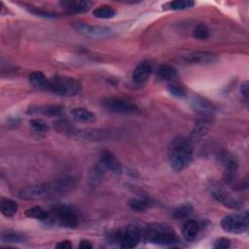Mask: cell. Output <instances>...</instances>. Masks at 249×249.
I'll list each match as a JSON object with an SVG mask.
<instances>
[{"instance_id":"cell-1","label":"cell","mask_w":249,"mask_h":249,"mask_svg":"<svg viewBox=\"0 0 249 249\" xmlns=\"http://www.w3.org/2000/svg\"><path fill=\"white\" fill-rule=\"evenodd\" d=\"M168 160L173 170L180 172L193 160V147L190 139L184 136L174 138L168 147Z\"/></svg>"},{"instance_id":"cell-2","label":"cell","mask_w":249,"mask_h":249,"mask_svg":"<svg viewBox=\"0 0 249 249\" xmlns=\"http://www.w3.org/2000/svg\"><path fill=\"white\" fill-rule=\"evenodd\" d=\"M143 237L154 244L162 246H173L178 242L175 231L165 224H150L143 231Z\"/></svg>"},{"instance_id":"cell-3","label":"cell","mask_w":249,"mask_h":249,"mask_svg":"<svg viewBox=\"0 0 249 249\" xmlns=\"http://www.w3.org/2000/svg\"><path fill=\"white\" fill-rule=\"evenodd\" d=\"M82 89V84L79 80L68 76H54L49 79L48 91L53 94L71 97L77 95Z\"/></svg>"},{"instance_id":"cell-4","label":"cell","mask_w":249,"mask_h":249,"mask_svg":"<svg viewBox=\"0 0 249 249\" xmlns=\"http://www.w3.org/2000/svg\"><path fill=\"white\" fill-rule=\"evenodd\" d=\"M47 221L60 227L74 228L79 222V217L76 209L72 206L67 204H55L52 207Z\"/></svg>"},{"instance_id":"cell-5","label":"cell","mask_w":249,"mask_h":249,"mask_svg":"<svg viewBox=\"0 0 249 249\" xmlns=\"http://www.w3.org/2000/svg\"><path fill=\"white\" fill-rule=\"evenodd\" d=\"M143 237V230L137 226H127L123 230H119L110 235L112 241H119L120 246L124 249H131L137 246Z\"/></svg>"},{"instance_id":"cell-6","label":"cell","mask_w":249,"mask_h":249,"mask_svg":"<svg viewBox=\"0 0 249 249\" xmlns=\"http://www.w3.org/2000/svg\"><path fill=\"white\" fill-rule=\"evenodd\" d=\"M249 226L248 211L244 210L238 213H231L221 220V228L230 233L239 234L247 231Z\"/></svg>"},{"instance_id":"cell-7","label":"cell","mask_w":249,"mask_h":249,"mask_svg":"<svg viewBox=\"0 0 249 249\" xmlns=\"http://www.w3.org/2000/svg\"><path fill=\"white\" fill-rule=\"evenodd\" d=\"M211 196L221 204L232 209H240L243 206V201L236 196H233L224 185L218 182H213L210 185Z\"/></svg>"},{"instance_id":"cell-8","label":"cell","mask_w":249,"mask_h":249,"mask_svg":"<svg viewBox=\"0 0 249 249\" xmlns=\"http://www.w3.org/2000/svg\"><path fill=\"white\" fill-rule=\"evenodd\" d=\"M72 27L82 35L92 39L110 38L115 35L114 30L110 27L102 25H93L87 22H73Z\"/></svg>"},{"instance_id":"cell-9","label":"cell","mask_w":249,"mask_h":249,"mask_svg":"<svg viewBox=\"0 0 249 249\" xmlns=\"http://www.w3.org/2000/svg\"><path fill=\"white\" fill-rule=\"evenodd\" d=\"M104 108L114 114L121 115H129L134 114L138 111V107L135 103L128 99L121 97H109L103 100L102 102Z\"/></svg>"},{"instance_id":"cell-10","label":"cell","mask_w":249,"mask_h":249,"mask_svg":"<svg viewBox=\"0 0 249 249\" xmlns=\"http://www.w3.org/2000/svg\"><path fill=\"white\" fill-rule=\"evenodd\" d=\"M51 193H53L52 183H42L23 188L18 193V196L25 200H34L43 198Z\"/></svg>"},{"instance_id":"cell-11","label":"cell","mask_w":249,"mask_h":249,"mask_svg":"<svg viewBox=\"0 0 249 249\" xmlns=\"http://www.w3.org/2000/svg\"><path fill=\"white\" fill-rule=\"evenodd\" d=\"M99 162L105 167V169L113 174L119 175L122 173V164L119 160L115 157V155L108 151L103 150L100 154Z\"/></svg>"},{"instance_id":"cell-12","label":"cell","mask_w":249,"mask_h":249,"mask_svg":"<svg viewBox=\"0 0 249 249\" xmlns=\"http://www.w3.org/2000/svg\"><path fill=\"white\" fill-rule=\"evenodd\" d=\"M218 57L207 52H193L185 54L183 60L189 64H211L216 62Z\"/></svg>"},{"instance_id":"cell-13","label":"cell","mask_w":249,"mask_h":249,"mask_svg":"<svg viewBox=\"0 0 249 249\" xmlns=\"http://www.w3.org/2000/svg\"><path fill=\"white\" fill-rule=\"evenodd\" d=\"M212 124V116L211 114L202 115L201 118L196 123L191 134L190 139L191 140H196L201 137H203L207 131L209 130L210 126Z\"/></svg>"},{"instance_id":"cell-14","label":"cell","mask_w":249,"mask_h":249,"mask_svg":"<svg viewBox=\"0 0 249 249\" xmlns=\"http://www.w3.org/2000/svg\"><path fill=\"white\" fill-rule=\"evenodd\" d=\"M152 64L149 61H141L134 68L132 73V80L136 84H144L152 74Z\"/></svg>"},{"instance_id":"cell-15","label":"cell","mask_w":249,"mask_h":249,"mask_svg":"<svg viewBox=\"0 0 249 249\" xmlns=\"http://www.w3.org/2000/svg\"><path fill=\"white\" fill-rule=\"evenodd\" d=\"M59 5L68 13H85L88 12L93 5V2L91 1H62L59 3Z\"/></svg>"},{"instance_id":"cell-16","label":"cell","mask_w":249,"mask_h":249,"mask_svg":"<svg viewBox=\"0 0 249 249\" xmlns=\"http://www.w3.org/2000/svg\"><path fill=\"white\" fill-rule=\"evenodd\" d=\"M63 111V107L60 105H34L28 108V114H41L44 116H59Z\"/></svg>"},{"instance_id":"cell-17","label":"cell","mask_w":249,"mask_h":249,"mask_svg":"<svg viewBox=\"0 0 249 249\" xmlns=\"http://www.w3.org/2000/svg\"><path fill=\"white\" fill-rule=\"evenodd\" d=\"M199 231V225L196 220H187L181 230L182 235L186 241H193L196 238Z\"/></svg>"},{"instance_id":"cell-18","label":"cell","mask_w":249,"mask_h":249,"mask_svg":"<svg viewBox=\"0 0 249 249\" xmlns=\"http://www.w3.org/2000/svg\"><path fill=\"white\" fill-rule=\"evenodd\" d=\"M156 76L160 81L172 82L177 77V70L169 64H161L157 68Z\"/></svg>"},{"instance_id":"cell-19","label":"cell","mask_w":249,"mask_h":249,"mask_svg":"<svg viewBox=\"0 0 249 249\" xmlns=\"http://www.w3.org/2000/svg\"><path fill=\"white\" fill-rule=\"evenodd\" d=\"M192 106L196 112L200 113L201 115L211 114V111L214 108L213 104L209 100L201 96H194L192 99Z\"/></svg>"},{"instance_id":"cell-20","label":"cell","mask_w":249,"mask_h":249,"mask_svg":"<svg viewBox=\"0 0 249 249\" xmlns=\"http://www.w3.org/2000/svg\"><path fill=\"white\" fill-rule=\"evenodd\" d=\"M28 80L30 85L37 89H41V90H47L48 89V83H49V79L42 73L39 71H35L29 74L28 76Z\"/></svg>"},{"instance_id":"cell-21","label":"cell","mask_w":249,"mask_h":249,"mask_svg":"<svg viewBox=\"0 0 249 249\" xmlns=\"http://www.w3.org/2000/svg\"><path fill=\"white\" fill-rule=\"evenodd\" d=\"M71 116L73 117V119L81 123H91L95 121V115L91 111L82 107L72 109Z\"/></svg>"},{"instance_id":"cell-22","label":"cell","mask_w":249,"mask_h":249,"mask_svg":"<svg viewBox=\"0 0 249 249\" xmlns=\"http://www.w3.org/2000/svg\"><path fill=\"white\" fill-rule=\"evenodd\" d=\"M18 203L11 199V198H6L2 197L0 200V210L2 215H4L7 218H11L16 215L18 212Z\"/></svg>"},{"instance_id":"cell-23","label":"cell","mask_w":249,"mask_h":249,"mask_svg":"<svg viewBox=\"0 0 249 249\" xmlns=\"http://www.w3.org/2000/svg\"><path fill=\"white\" fill-rule=\"evenodd\" d=\"M195 1L192 0H174L171 2H167L164 5H162L163 8L173 11H182L186 9L193 8L195 6Z\"/></svg>"},{"instance_id":"cell-24","label":"cell","mask_w":249,"mask_h":249,"mask_svg":"<svg viewBox=\"0 0 249 249\" xmlns=\"http://www.w3.org/2000/svg\"><path fill=\"white\" fill-rule=\"evenodd\" d=\"M106 169L105 167L98 161L92 168V170L89 173V183L94 186L96 184H98L104 177L105 173H106Z\"/></svg>"},{"instance_id":"cell-25","label":"cell","mask_w":249,"mask_h":249,"mask_svg":"<svg viewBox=\"0 0 249 249\" xmlns=\"http://www.w3.org/2000/svg\"><path fill=\"white\" fill-rule=\"evenodd\" d=\"M92 15H93V17H95L97 18L107 19V18H114L116 15V11L108 5H102V6L95 8L92 11Z\"/></svg>"},{"instance_id":"cell-26","label":"cell","mask_w":249,"mask_h":249,"mask_svg":"<svg viewBox=\"0 0 249 249\" xmlns=\"http://www.w3.org/2000/svg\"><path fill=\"white\" fill-rule=\"evenodd\" d=\"M166 89H167V91L171 95H173L177 98H183L187 95V90H186L185 87L178 82H174V81L169 82L166 86Z\"/></svg>"},{"instance_id":"cell-27","label":"cell","mask_w":249,"mask_h":249,"mask_svg":"<svg viewBox=\"0 0 249 249\" xmlns=\"http://www.w3.org/2000/svg\"><path fill=\"white\" fill-rule=\"evenodd\" d=\"M128 206L136 212H144L151 206V202L146 198L134 197L128 201Z\"/></svg>"},{"instance_id":"cell-28","label":"cell","mask_w":249,"mask_h":249,"mask_svg":"<svg viewBox=\"0 0 249 249\" xmlns=\"http://www.w3.org/2000/svg\"><path fill=\"white\" fill-rule=\"evenodd\" d=\"M25 215L28 218H32V219H36V220H40V221H47L48 217H49V213L42 207L40 206H34L31 208H28L25 211Z\"/></svg>"},{"instance_id":"cell-29","label":"cell","mask_w":249,"mask_h":249,"mask_svg":"<svg viewBox=\"0 0 249 249\" xmlns=\"http://www.w3.org/2000/svg\"><path fill=\"white\" fill-rule=\"evenodd\" d=\"M192 213H193V207L191 204L187 203V204H182L176 207L172 212V216L174 219L181 220V219L190 217Z\"/></svg>"},{"instance_id":"cell-30","label":"cell","mask_w":249,"mask_h":249,"mask_svg":"<svg viewBox=\"0 0 249 249\" xmlns=\"http://www.w3.org/2000/svg\"><path fill=\"white\" fill-rule=\"evenodd\" d=\"M209 34H210L209 28L203 23L197 24L193 29V32H192V36L197 40H205L209 37Z\"/></svg>"},{"instance_id":"cell-31","label":"cell","mask_w":249,"mask_h":249,"mask_svg":"<svg viewBox=\"0 0 249 249\" xmlns=\"http://www.w3.org/2000/svg\"><path fill=\"white\" fill-rule=\"evenodd\" d=\"M25 236L18 232H5L1 234L2 242L6 243H19L24 241Z\"/></svg>"},{"instance_id":"cell-32","label":"cell","mask_w":249,"mask_h":249,"mask_svg":"<svg viewBox=\"0 0 249 249\" xmlns=\"http://www.w3.org/2000/svg\"><path fill=\"white\" fill-rule=\"evenodd\" d=\"M26 9L33 15L37 16V17H41V18H57V15L54 13H52L50 11L38 8V7H34V6H27Z\"/></svg>"},{"instance_id":"cell-33","label":"cell","mask_w":249,"mask_h":249,"mask_svg":"<svg viewBox=\"0 0 249 249\" xmlns=\"http://www.w3.org/2000/svg\"><path fill=\"white\" fill-rule=\"evenodd\" d=\"M30 126L33 128V130H35L36 132H47L49 130V125L46 122H44L41 119H32L30 122Z\"/></svg>"},{"instance_id":"cell-34","label":"cell","mask_w":249,"mask_h":249,"mask_svg":"<svg viewBox=\"0 0 249 249\" xmlns=\"http://www.w3.org/2000/svg\"><path fill=\"white\" fill-rule=\"evenodd\" d=\"M213 247L216 249H228L231 247V241L226 237H220L214 242Z\"/></svg>"},{"instance_id":"cell-35","label":"cell","mask_w":249,"mask_h":249,"mask_svg":"<svg viewBox=\"0 0 249 249\" xmlns=\"http://www.w3.org/2000/svg\"><path fill=\"white\" fill-rule=\"evenodd\" d=\"M55 247L58 249H70L72 247V243L70 240H62V241H59L55 245Z\"/></svg>"},{"instance_id":"cell-36","label":"cell","mask_w":249,"mask_h":249,"mask_svg":"<svg viewBox=\"0 0 249 249\" xmlns=\"http://www.w3.org/2000/svg\"><path fill=\"white\" fill-rule=\"evenodd\" d=\"M240 92L242 94V96L247 99L248 98V95H249V89H248V82H244L243 84H241V87H240Z\"/></svg>"},{"instance_id":"cell-37","label":"cell","mask_w":249,"mask_h":249,"mask_svg":"<svg viewBox=\"0 0 249 249\" xmlns=\"http://www.w3.org/2000/svg\"><path fill=\"white\" fill-rule=\"evenodd\" d=\"M79 247L81 249H90V248H92V244L90 243V241L83 239V240H81V242L79 244Z\"/></svg>"}]
</instances>
